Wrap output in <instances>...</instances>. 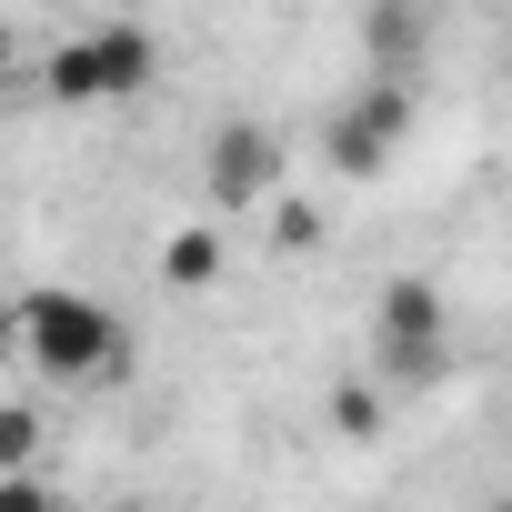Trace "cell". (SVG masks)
<instances>
[{
    "label": "cell",
    "mask_w": 512,
    "mask_h": 512,
    "mask_svg": "<svg viewBox=\"0 0 512 512\" xmlns=\"http://www.w3.org/2000/svg\"><path fill=\"white\" fill-rule=\"evenodd\" d=\"M372 342H382V372L412 392V382H432L442 372V292L432 282H382V312H372Z\"/></svg>",
    "instance_id": "obj_4"
},
{
    "label": "cell",
    "mask_w": 512,
    "mask_h": 512,
    "mask_svg": "<svg viewBox=\"0 0 512 512\" xmlns=\"http://www.w3.org/2000/svg\"><path fill=\"white\" fill-rule=\"evenodd\" d=\"M332 432H342V442H372V432H382V382H342V392H332Z\"/></svg>",
    "instance_id": "obj_7"
},
{
    "label": "cell",
    "mask_w": 512,
    "mask_h": 512,
    "mask_svg": "<svg viewBox=\"0 0 512 512\" xmlns=\"http://www.w3.org/2000/svg\"><path fill=\"white\" fill-rule=\"evenodd\" d=\"M221 262H231V241H221L211 221H181V231L161 241V282H171V292H211Z\"/></svg>",
    "instance_id": "obj_6"
},
{
    "label": "cell",
    "mask_w": 512,
    "mask_h": 512,
    "mask_svg": "<svg viewBox=\"0 0 512 512\" xmlns=\"http://www.w3.org/2000/svg\"><path fill=\"white\" fill-rule=\"evenodd\" d=\"M402 131H412V81L382 71V81H362V91L322 121V161H332L342 181H372V171L402 151Z\"/></svg>",
    "instance_id": "obj_3"
},
{
    "label": "cell",
    "mask_w": 512,
    "mask_h": 512,
    "mask_svg": "<svg viewBox=\"0 0 512 512\" xmlns=\"http://www.w3.org/2000/svg\"><path fill=\"white\" fill-rule=\"evenodd\" d=\"M151 61H161V41L141 21H91V31H71L51 51V91L61 101H121V91L151 81Z\"/></svg>",
    "instance_id": "obj_2"
},
{
    "label": "cell",
    "mask_w": 512,
    "mask_h": 512,
    "mask_svg": "<svg viewBox=\"0 0 512 512\" xmlns=\"http://www.w3.org/2000/svg\"><path fill=\"white\" fill-rule=\"evenodd\" d=\"M11 322H21V352L41 362V382H61V392H91V382H111L131 362L111 302H91V292H21Z\"/></svg>",
    "instance_id": "obj_1"
},
{
    "label": "cell",
    "mask_w": 512,
    "mask_h": 512,
    "mask_svg": "<svg viewBox=\"0 0 512 512\" xmlns=\"http://www.w3.org/2000/svg\"><path fill=\"white\" fill-rule=\"evenodd\" d=\"M272 241H282V251H312V241H322L312 201H282V211H272Z\"/></svg>",
    "instance_id": "obj_8"
},
{
    "label": "cell",
    "mask_w": 512,
    "mask_h": 512,
    "mask_svg": "<svg viewBox=\"0 0 512 512\" xmlns=\"http://www.w3.org/2000/svg\"><path fill=\"white\" fill-rule=\"evenodd\" d=\"M282 191V141L262 121H221L211 131V201L221 211H251V201H272Z\"/></svg>",
    "instance_id": "obj_5"
},
{
    "label": "cell",
    "mask_w": 512,
    "mask_h": 512,
    "mask_svg": "<svg viewBox=\"0 0 512 512\" xmlns=\"http://www.w3.org/2000/svg\"><path fill=\"white\" fill-rule=\"evenodd\" d=\"M492 512H512V492H502V502H492Z\"/></svg>",
    "instance_id": "obj_11"
},
{
    "label": "cell",
    "mask_w": 512,
    "mask_h": 512,
    "mask_svg": "<svg viewBox=\"0 0 512 512\" xmlns=\"http://www.w3.org/2000/svg\"><path fill=\"white\" fill-rule=\"evenodd\" d=\"M101 512H151V502H101Z\"/></svg>",
    "instance_id": "obj_10"
},
{
    "label": "cell",
    "mask_w": 512,
    "mask_h": 512,
    "mask_svg": "<svg viewBox=\"0 0 512 512\" xmlns=\"http://www.w3.org/2000/svg\"><path fill=\"white\" fill-rule=\"evenodd\" d=\"M0 512H51V492H41V472H21V482H0Z\"/></svg>",
    "instance_id": "obj_9"
}]
</instances>
